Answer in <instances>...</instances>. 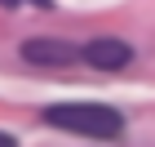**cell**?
I'll use <instances>...</instances> for the list:
<instances>
[{
  "label": "cell",
  "mask_w": 155,
  "mask_h": 147,
  "mask_svg": "<svg viewBox=\"0 0 155 147\" xmlns=\"http://www.w3.org/2000/svg\"><path fill=\"white\" fill-rule=\"evenodd\" d=\"M80 54H84V62H89V67H97V72H120V67H129V62H133V49L124 45V40H115V36L89 40Z\"/></svg>",
  "instance_id": "7a4b0ae2"
},
{
  "label": "cell",
  "mask_w": 155,
  "mask_h": 147,
  "mask_svg": "<svg viewBox=\"0 0 155 147\" xmlns=\"http://www.w3.org/2000/svg\"><path fill=\"white\" fill-rule=\"evenodd\" d=\"M0 5H22V0H0Z\"/></svg>",
  "instance_id": "5b68a950"
},
{
  "label": "cell",
  "mask_w": 155,
  "mask_h": 147,
  "mask_svg": "<svg viewBox=\"0 0 155 147\" xmlns=\"http://www.w3.org/2000/svg\"><path fill=\"white\" fill-rule=\"evenodd\" d=\"M22 58L31 62V67H67V62L84 58V54H80L75 45H67V40H45V36H36V40L22 45Z\"/></svg>",
  "instance_id": "3957f363"
},
{
  "label": "cell",
  "mask_w": 155,
  "mask_h": 147,
  "mask_svg": "<svg viewBox=\"0 0 155 147\" xmlns=\"http://www.w3.org/2000/svg\"><path fill=\"white\" fill-rule=\"evenodd\" d=\"M45 125L80 138H102V143L124 134V116L107 103H53V107H45Z\"/></svg>",
  "instance_id": "6da1fadb"
},
{
  "label": "cell",
  "mask_w": 155,
  "mask_h": 147,
  "mask_svg": "<svg viewBox=\"0 0 155 147\" xmlns=\"http://www.w3.org/2000/svg\"><path fill=\"white\" fill-rule=\"evenodd\" d=\"M0 147H18V138H13V134H5V129H0Z\"/></svg>",
  "instance_id": "277c9868"
}]
</instances>
